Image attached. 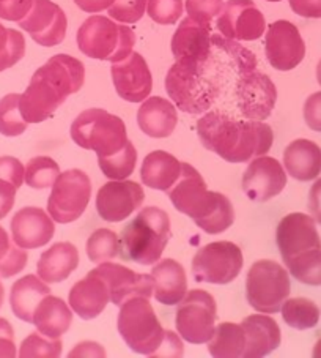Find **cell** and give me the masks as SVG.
<instances>
[{"instance_id":"28","label":"cell","mask_w":321,"mask_h":358,"mask_svg":"<svg viewBox=\"0 0 321 358\" xmlns=\"http://www.w3.org/2000/svg\"><path fill=\"white\" fill-rule=\"evenodd\" d=\"M282 164L294 180L312 182L321 174L320 145L308 139H294L283 150Z\"/></svg>"},{"instance_id":"20","label":"cell","mask_w":321,"mask_h":358,"mask_svg":"<svg viewBox=\"0 0 321 358\" xmlns=\"http://www.w3.org/2000/svg\"><path fill=\"white\" fill-rule=\"evenodd\" d=\"M117 94L128 103H142L153 90V76L144 55L131 52L126 59L115 62L110 68Z\"/></svg>"},{"instance_id":"48","label":"cell","mask_w":321,"mask_h":358,"mask_svg":"<svg viewBox=\"0 0 321 358\" xmlns=\"http://www.w3.org/2000/svg\"><path fill=\"white\" fill-rule=\"evenodd\" d=\"M26 177V166L20 159L10 155L0 157V178L10 182L16 189H20Z\"/></svg>"},{"instance_id":"22","label":"cell","mask_w":321,"mask_h":358,"mask_svg":"<svg viewBox=\"0 0 321 358\" xmlns=\"http://www.w3.org/2000/svg\"><path fill=\"white\" fill-rule=\"evenodd\" d=\"M11 242L24 250H38L51 242L55 234V221L47 210L24 207L13 215L10 223Z\"/></svg>"},{"instance_id":"24","label":"cell","mask_w":321,"mask_h":358,"mask_svg":"<svg viewBox=\"0 0 321 358\" xmlns=\"http://www.w3.org/2000/svg\"><path fill=\"white\" fill-rule=\"evenodd\" d=\"M109 301L110 292L107 282L95 268L74 284L68 294V305L76 316L84 320L96 319L106 310Z\"/></svg>"},{"instance_id":"16","label":"cell","mask_w":321,"mask_h":358,"mask_svg":"<svg viewBox=\"0 0 321 358\" xmlns=\"http://www.w3.org/2000/svg\"><path fill=\"white\" fill-rule=\"evenodd\" d=\"M216 26L222 36L237 41H255L267 32V20L254 0H228Z\"/></svg>"},{"instance_id":"1","label":"cell","mask_w":321,"mask_h":358,"mask_svg":"<svg viewBox=\"0 0 321 358\" xmlns=\"http://www.w3.org/2000/svg\"><path fill=\"white\" fill-rule=\"evenodd\" d=\"M197 136L207 150L227 163H249L271 150L274 133L260 120H237L222 113H207L197 122Z\"/></svg>"},{"instance_id":"60","label":"cell","mask_w":321,"mask_h":358,"mask_svg":"<svg viewBox=\"0 0 321 358\" xmlns=\"http://www.w3.org/2000/svg\"><path fill=\"white\" fill-rule=\"evenodd\" d=\"M312 355L315 358H321V338L317 341V344L313 345V350H312Z\"/></svg>"},{"instance_id":"33","label":"cell","mask_w":321,"mask_h":358,"mask_svg":"<svg viewBox=\"0 0 321 358\" xmlns=\"http://www.w3.org/2000/svg\"><path fill=\"white\" fill-rule=\"evenodd\" d=\"M207 344L208 354L214 358H243L246 349L243 325L233 322L216 325L214 335Z\"/></svg>"},{"instance_id":"9","label":"cell","mask_w":321,"mask_h":358,"mask_svg":"<svg viewBox=\"0 0 321 358\" xmlns=\"http://www.w3.org/2000/svg\"><path fill=\"white\" fill-rule=\"evenodd\" d=\"M91 199V180L80 169L60 172L51 187L47 213L59 224H70L82 217Z\"/></svg>"},{"instance_id":"12","label":"cell","mask_w":321,"mask_h":358,"mask_svg":"<svg viewBox=\"0 0 321 358\" xmlns=\"http://www.w3.org/2000/svg\"><path fill=\"white\" fill-rule=\"evenodd\" d=\"M167 194L172 206L194 221L208 217L218 206V191H209L200 172L189 163L181 164V176Z\"/></svg>"},{"instance_id":"26","label":"cell","mask_w":321,"mask_h":358,"mask_svg":"<svg viewBox=\"0 0 321 358\" xmlns=\"http://www.w3.org/2000/svg\"><path fill=\"white\" fill-rule=\"evenodd\" d=\"M150 275L154 280L153 297L160 305L175 306L188 294L186 270L175 259L160 257L156 264H153Z\"/></svg>"},{"instance_id":"7","label":"cell","mask_w":321,"mask_h":358,"mask_svg":"<svg viewBox=\"0 0 321 358\" xmlns=\"http://www.w3.org/2000/svg\"><path fill=\"white\" fill-rule=\"evenodd\" d=\"M207 68H189L175 62L165 76V90L177 109L191 115L205 114L219 95V85L205 76Z\"/></svg>"},{"instance_id":"39","label":"cell","mask_w":321,"mask_h":358,"mask_svg":"<svg viewBox=\"0 0 321 358\" xmlns=\"http://www.w3.org/2000/svg\"><path fill=\"white\" fill-rule=\"evenodd\" d=\"M21 94H8L0 98V134L5 138H17L26 133L29 123L20 110Z\"/></svg>"},{"instance_id":"53","label":"cell","mask_w":321,"mask_h":358,"mask_svg":"<svg viewBox=\"0 0 321 358\" xmlns=\"http://www.w3.org/2000/svg\"><path fill=\"white\" fill-rule=\"evenodd\" d=\"M17 189L10 182L0 178V221L7 218L15 207Z\"/></svg>"},{"instance_id":"49","label":"cell","mask_w":321,"mask_h":358,"mask_svg":"<svg viewBox=\"0 0 321 358\" xmlns=\"http://www.w3.org/2000/svg\"><path fill=\"white\" fill-rule=\"evenodd\" d=\"M33 0H0V20L20 22L32 8Z\"/></svg>"},{"instance_id":"38","label":"cell","mask_w":321,"mask_h":358,"mask_svg":"<svg viewBox=\"0 0 321 358\" xmlns=\"http://www.w3.org/2000/svg\"><path fill=\"white\" fill-rule=\"evenodd\" d=\"M60 172V166L51 157H35L26 164L24 183L32 189L51 188Z\"/></svg>"},{"instance_id":"58","label":"cell","mask_w":321,"mask_h":358,"mask_svg":"<svg viewBox=\"0 0 321 358\" xmlns=\"http://www.w3.org/2000/svg\"><path fill=\"white\" fill-rule=\"evenodd\" d=\"M11 243H13V242H11V240H10L8 232L5 231L2 226H0V261H2V259L5 257V255H7V252H8Z\"/></svg>"},{"instance_id":"43","label":"cell","mask_w":321,"mask_h":358,"mask_svg":"<svg viewBox=\"0 0 321 358\" xmlns=\"http://www.w3.org/2000/svg\"><path fill=\"white\" fill-rule=\"evenodd\" d=\"M211 40H213V45H216L219 49H222V51H225L228 55H230L232 60L237 64L238 73L255 70L257 68L255 55L252 54L249 49L241 46L237 40L225 38V36L222 35H213Z\"/></svg>"},{"instance_id":"30","label":"cell","mask_w":321,"mask_h":358,"mask_svg":"<svg viewBox=\"0 0 321 358\" xmlns=\"http://www.w3.org/2000/svg\"><path fill=\"white\" fill-rule=\"evenodd\" d=\"M181 162L164 150H154L144 158L140 178L145 187L156 191H167L174 187L181 176Z\"/></svg>"},{"instance_id":"10","label":"cell","mask_w":321,"mask_h":358,"mask_svg":"<svg viewBox=\"0 0 321 358\" xmlns=\"http://www.w3.org/2000/svg\"><path fill=\"white\" fill-rule=\"evenodd\" d=\"M216 317L218 306L213 295L203 289L189 291L177 308L178 335L189 344H207L214 335Z\"/></svg>"},{"instance_id":"14","label":"cell","mask_w":321,"mask_h":358,"mask_svg":"<svg viewBox=\"0 0 321 358\" xmlns=\"http://www.w3.org/2000/svg\"><path fill=\"white\" fill-rule=\"evenodd\" d=\"M211 36L209 24L184 17L170 41L175 62L189 68H207L211 60Z\"/></svg>"},{"instance_id":"6","label":"cell","mask_w":321,"mask_h":358,"mask_svg":"<svg viewBox=\"0 0 321 358\" xmlns=\"http://www.w3.org/2000/svg\"><path fill=\"white\" fill-rule=\"evenodd\" d=\"M117 329L123 341L135 354L151 357L164 341L165 330L160 325L147 297H133L119 306Z\"/></svg>"},{"instance_id":"8","label":"cell","mask_w":321,"mask_h":358,"mask_svg":"<svg viewBox=\"0 0 321 358\" xmlns=\"http://www.w3.org/2000/svg\"><path fill=\"white\" fill-rule=\"evenodd\" d=\"M290 292L292 282L283 265L269 259L252 264L246 276V300L252 310L264 314L279 313Z\"/></svg>"},{"instance_id":"17","label":"cell","mask_w":321,"mask_h":358,"mask_svg":"<svg viewBox=\"0 0 321 358\" xmlns=\"http://www.w3.org/2000/svg\"><path fill=\"white\" fill-rule=\"evenodd\" d=\"M145 191L131 180H109L98 189L96 212L107 223H121L142 207Z\"/></svg>"},{"instance_id":"57","label":"cell","mask_w":321,"mask_h":358,"mask_svg":"<svg viewBox=\"0 0 321 358\" xmlns=\"http://www.w3.org/2000/svg\"><path fill=\"white\" fill-rule=\"evenodd\" d=\"M17 357V348L15 338L0 336V358H15Z\"/></svg>"},{"instance_id":"35","label":"cell","mask_w":321,"mask_h":358,"mask_svg":"<svg viewBox=\"0 0 321 358\" xmlns=\"http://www.w3.org/2000/svg\"><path fill=\"white\" fill-rule=\"evenodd\" d=\"M290 276L307 286H321V248L307 250L285 261Z\"/></svg>"},{"instance_id":"3","label":"cell","mask_w":321,"mask_h":358,"mask_svg":"<svg viewBox=\"0 0 321 358\" xmlns=\"http://www.w3.org/2000/svg\"><path fill=\"white\" fill-rule=\"evenodd\" d=\"M172 237L170 217L159 207H144L121 234V256L139 265L156 264Z\"/></svg>"},{"instance_id":"41","label":"cell","mask_w":321,"mask_h":358,"mask_svg":"<svg viewBox=\"0 0 321 358\" xmlns=\"http://www.w3.org/2000/svg\"><path fill=\"white\" fill-rule=\"evenodd\" d=\"M26 54V38L15 29H7L0 22V73L15 66Z\"/></svg>"},{"instance_id":"51","label":"cell","mask_w":321,"mask_h":358,"mask_svg":"<svg viewBox=\"0 0 321 358\" xmlns=\"http://www.w3.org/2000/svg\"><path fill=\"white\" fill-rule=\"evenodd\" d=\"M184 345L183 338L172 330H165L164 341L151 357H183Z\"/></svg>"},{"instance_id":"31","label":"cell","mask_w":321,"mask_h":358,"mask_svg":"<svg viewBox=\"0 0 321 358\" xmlns=\"http://www.w3.org/2000/svg\"><path fill=\"white\" fill-rule=\"evenodd\" d=\"M73 314L71 306L65 300L49 294L36 305L32 324L41 335L59 339L70 330L73 324Z\"/></svg>"},{"instance_id":"50","label":"cell","mask_w":321,"mask_h":358,"mask_svg":"<svg viewBox=\"0 0 321 358\" xmlns=\"http://www.w3.org/2000/svg\"><path fill=\"white\" fill-rule=\"evenodd\" d=\"M302 114H304L306 125L312 131L321 133V92H315L307 98L304 108H302Z\"/></svg>"},{"instance_id":"25","label":"cell","mask_w":321,"mask_h":358,"mask_svg":"<svg viewBox=\"0 0 321 358\" xmlns=\"http://www.w3.org/2000/svg\"><path fill=\"white\" fill-rule=\"evenodd\" d=\"M246 333V349L243 358H262L269 355L281 345L282 331L271 314L255 313L241 322Z\"/></svg>"},{"instance_id":"21","label":"cell","mask_w":321,"mask_h":358,"mask_svg":"<svg viewBox=\"0 0 321 358\" xmlns=\"http://www.w3.org/2000/svg\"><path fill=\"white\" fill-rule=\"evenodd\" d=\"M276 243L285 262L299 252L321 248V237L317 229V221L307 213H290L281 220L276 229Z\"/></svg>"},{"instance_id":"5","label":"cell","mask_w":321,"mask_h":358,"mask_svg":"<svg viewBox=\"0 0 321 358\" xmlns=\"http://www.w3.org/2000/svg\"><path fill=\"white\" fill-rule=\"evenodd\" d=\"M70 136L74 144L95 152L98 158L115 155L129 141L125 122L100 108L82 110L73 120Z\"/></svg>"},{"instance_id":"40","label":"cell","mask_w":321,"mask_h":358,"mask_svg":"<svg viewBox=\"0 0 321 358\" xmlns=\"http://www.w3.org/2000/svg\"><path fill=\"white\" fill-rule=\"evenodd\" d=\"M195 226L209 236H219V234L230 229L234 223V208L232 201L225 194L218 193V206L208 217L194 221Z\"/></svg>"},{"instance_id":"36","label":"cell","mask_w":321,"mask_h":358,"mask_svg":"<svg viewBox=\"0 0 321 358\" xmlns=\"http://www.w3.org/2000/svg\"><path fill=\"white\" fill-rule=\"evenodd\" d=\"M85 250L90 261L96 265L114 261L121 255V238L107 227H101L89 237Z\"/></svg>"},{"instance_id":"62","label":"cell","mask_w":321,"mask_h":358,"mask_svg":"<svg viewBox=\"0 0 321 358\" xmlns=\"http://www.w3.org/2000/svg\"><path fill=\"white\" fill-rule=\"evenodd\" d=\"M317 81H318V84L321 85V59H320L318 65H317Z\"/></svg>"},{"instance_id":"23","label":"cell","mask_w":321,"mask_h":358,"mask_svg":"<svg viewBox=\"0 0 321 358\" xmlns=\"http://www.w3.org/2000/svg\"><path fill=\"white\" fill-rule=\"evenodd\" d=\"M95 270L106 280L110 301L115 306H120L123 301L133 297H153L154 280L151 275L137 273V271L112 261L98 264Z\"/></svg>"},{"instance_id":"34","label":"cell","mask_w":321,"mask_h":358,"mask_svg":"<svg viewBox=\"0 0 321 358\" xmlns=\"http://www.w3.org/2000/svg\"><path fill=\"white\" fill-rule=\"evenodd\" d=\"M282 319L294 330H311L320 322L321 311L317 303L308 299H287L281 308Z\"/></svg>"},{"instance_id":"63","label":"cell","mask_w":321,"mask_h":358,"mask_svg":"<svg viewBox=\"0 0 321 358\" xmlns=\"http://www.w3.org/2000/svg\"><path fill=\"white\" fill-rule=\"evenodd\" d=\"M268 2H281V0H268Z\"/></svg>"},{"instance_id":"47","label":"cell","mask_w":321,"mask_h":358,"mask_svg":"<svg viewBox=\"0 0 321 358\" xmlns=\"http://www.w3.org/2000/svg\"><path fill=\"white\" fill-rule=\"evenodd\" d=\"M27 250L11 243L8 252L5 255L2 261H0V278H2V280H8V278L20 275L21 271L27 267Z\"/></svg>"},{"instance_id":"29","label":"cell","mask_w":321,"mask_h":358,"mask_svg":"<svg viewBox=\"0 0 321 358\" xmlns=\"http://www.w3.org/2000/svg\"><path fill=\"white\" fill-rule=\"evenodd\" d=\"M77 265L79 251L76 246L70 242H59L43 251L36 264V275L51 286L68 280Z\"/></svg>"},{"instance_id":"44","label":"cell","mask_w":321,"mask_h":358,"mask_svg":"<svg viewBox=\"0 0 321 358\" xmlns=\"http://www.w3.org/2000/svg\"><path fill=\"white\" fill-rule=\"evenodd\" d=\"M183 0H148L147 13L160 26H172L183 15Z\"/></svg>"},{"instance_id":"4","label":"cell","mask_w":321,"mask_h":358,"mask_svg":"<svg viewBox=\"0 0 321 358\" xmlns=\"http://www.w3.org/2000/svg\"><path fill=\"white\" fill-rule=\"evenodd\" d=\"M76 41L79 51L87 57L115 64L131 55L135 46V34L128 24L94 15L79 27Z\"/></svg>"},{"instance_id":"61","label":"cell","mask_w":321,"mask_h":358,"mask_svg":"<svg viewBox=\"0 0 321 358\" xmlns=\"http://www.w3.org/2000/svg\"><path fill=\"white\" fill-rule=\"evenodd\" d=\"M3 301H5V287H3L2 278H0V308L3 306Z\"/></svg>"},{"instance_id":"55","label":"cell","mask_w":321,"mask_h":358,"mask_svg":"<svg viewBox=\"0 0 321 358\" xmlns=\"http://www.w3.org/2000/svg\"><path fill=\"white\" fill-rule=\"evenodd\" d=\"M308 212L317 221V224L321 226V178H315L311 191H308Z\"/></svg>"},{"instance_id":"15","label":"cell","mask_w":321,"mask_h":358,"mask_svg":"<svg viewBox=\"0 0 321 358\" xmlns=\"http://www.w3.org/2000/svg\"><path fill=\"white\" fill-rule=\"evenodd\" d=\"M264 52L274 70L290 71L306 57V43L293 22L279 20L267 27Z\"/></svg>"},{"instance_id":"56","label":"cell","mask_w":321,"mask_h":358,"mask_svg":"<svg viewBox=\"0 0 321 358\" xmlns=\"http://www.w3.org/2000/svg\"><path fill=\"white\" fill-rule=\"evenodd\" d=\"M74 3L85 13H101L114 3V0H74Z\"/></svg>"},{"instance_id":"32","label":"cell","mask_w":321,"mask_h":358,"mask_svg":"<svg viewBox=\"0 0 321 358\" xmlns=\"http://www.w3.org/2000/svg\"><path fill=\"white\" fill-rule=\"evenodd\" d=\"M51 294L49 284L38 275H26L17 280L10 291V308L22 322L32 324L33 311L40 300Z\"/></svg>"},{"instance_id":"13","label":"cell","mask_w":321,"mask_h":358,"mask_svg":"<svg viewBox=\"0 0 321 358\" xmlns=\"http://www.w3.org/2000/svg\"><path fill=\"white\" fill-rule=\"evenodd\" d=\"M237 100L239 113L248 120L264 122L273 114L277 103V89L264 73L248 70L238 73Z\"/></svg>"},{"instance_id":"37","label":"cell","mask_w":321,"mask_h":358,"mask_svg":"<svg viewBox=\"0 0 321 358\" xmlns=\"http://www.w3.org/2000/svg\"><path fill=\"white\" fill-rule=\"evenodd\" d=\"M135 164H137V150L131 141H128V144L115 155L98 158V166L109 180H126L134 172Z\"/></svg>"},{"instance_id":"54","label":"cell","mask_w":321,"mask_h":358,"mask_svg":"<svg viewBox=\"0 0 321 358\" xmlns=\"http://www.w3.org/2000/svg\"><path fill=\"white\" fill-rule=\"evenodd\" d=\"M106 349L104 345L96 341H80L79 344L74 345L70 350L68 357L70 358H85V357H94V358H104L106 357Z\"/></svg>"},{"instance_id":"19","label":"cell","mask_w":321,"mask_h":358,"mask_svg":"<svg viewBox=\"0 0 321 358\" xmlns=\"http://www.w3.org/2000/svg\"><path fill=\"white\" fill-rule=\"evenodd\" d=\"M287 177V171L281 162L263 155L248 163L241 187L251 201L268 202L285 189Z\"/></svg>"},{"instance_id":"45","label":"cell","mask_w":321,"mask_h":358,"mask_svg":"<svg viewBox=\"0 0 321 358\" xmlns=\"http://www.w3.org/2000/svg\"><path fill=\"white\" fill-rule=\"evenodd\" d=\"M147 3L148 0H114L107 13L117 22L135 24L147 13Z\"/></svg>"},{"instance_id":"18","label":"cell","mask_w":321,"mask_h":358,"mask_svg":"<svg viewBox=\"0 0 321 358\" xmlns=\"http://www.w3.org/2000/svg\"><path fill=\"white\" fill-rule=\"evenodd\" d=\"M36 45L52 48L66 36L68 20L65 11L52 0H33L29 13L17 22Z\"/></svg>"},{"instance_id":"52","label":"cell","mask_w":321,"mask_h":358,"mask_svg":"<svg viewBox=\"0 0 321 358\" xmlns=\"http://www.w3.org/2000/svg\"><path fill=\"white\" fill-rule=\"evenodd\" d=\"M293 13L308 20H320L321 17V0H288Z\"/></svg>"},{"instance_id":"2","label":"cell","mask_w":321,"mask_h":358,"mask_svg":"<svg viewBox=\"0 0 321 358\" xmlns=\"http://www.w3.org/2000/svg\"><path fill=\"white\" fill-rule=\"evenodd\" d=\"M85 83V66L68 54L52 55L33 73L20 98L22 119L30 123L47 120L66 98L77 94Z\"/></svg>"},{"instance_id":"42","label":"cell","mask_w":321,"mask_h":358,"mask_svg":"<svg viewBox=\"0 0 321 358\" xmlns=\"http://www.w3.org/2000/svg\"><path fill=\"white\" fill-rule=\"evenodd\" d=\"M61 339H52L36 330L30 333L27 338H24L20 349H17V357L21 358H59L61 357Z\"/></svg>"},{"instance_id":"11","label":"cell","mask_w":321,"mask_h":358,"mask_svg":"<svg viewBox=\"0 0 321 358\" xmlns=\"http://www.w3.org/2000/svg\"><path fill=\"white\" fill-rule=\"evenodd\" d=\"M243 264V251L237 243L211 242L194 255L193 275L197 282L224 286L237 280Z\"/></svg>"},{"instance_id":"27","label":"cell","mask_w":321,"mask_h":358,"mask_svg":"<svg viewBox=\"0 0 321 358\" xmlns=\"http://www.w3.org/2000/svg\"><path fill=\"white\" fill-rule=\"evenodd\" d=\"M137 125L142 133L153 139L174 134L178 125V110L174 101L160 96H148L137 110Z\"/></svg>"},{"instance_id":"46","label":"cell","mask_w":321,"mask_h":358,"mask_svg":"<svg viewBox=\"0 0 321 358\" xmlns=\"http://www.w3.org/2000/svg\"><path fill=\"white\" fill-rule=\"evenodd\" d=\"M224 0H186V13L194 21L209 24L221 15Z\"/></svg>"},{"instance_id":"59","label":"cell","mask_w":321,"mask_h":358,"mask_svg":"<svg viewBox=\"0 0 321 358\" xmlns=\"http://www.w3.org/2000/svg\"><path fill=\"white\" fill-rule=\"evenodd\" d=\"M0 336H10L15 338V330L7 319L0 317Z\"/></svg>"}]
</instances>
